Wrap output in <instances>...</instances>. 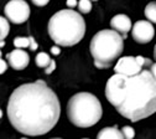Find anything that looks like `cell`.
<instances>
[{
	"instance_id": "9",
	"label": "cell",
	"mask_w": 156,
	"mask_h": 139,
	"mask_svg": "<svg viewBox=\"0 0 156 139\" xmlns=\"http://www.w3.org/2000/svg\"><path fill=\"white\" fill-rule=\"evenodd\" d=\"M6 58H8L10 66L16 71H21V70L26 68L30 62L29 53L23 49H16V50L11 51L10 53H8Z\"/></svg>"
},
{
	"instance_id": "4",
	"label": "cell",
	"mask_w": 156,
	"mask_h": 139,
	"mask_svg": "<svg viewBox=\"0 0 156 139\" xmlns=\"http://www.w3.org/2000/svg\"><path fill=\"white\" fill-rule=\"evenodd\" d=\"M103 111L99 99L88 92H80L71 97L67 104V115L72 124L88 128L99 122Z\"/></svg>"
},
{
	"instance_id": "18",
	"label": "cell",
	"mask_w": 156,
	"mask_h": 139,
	"mask_svg": "<svg viewBox=\"0 0 156 139\" xmlns=\"http://www.w3.org/2000/svg\"><path fill=\"white\" fill-rule=\"evenodd\" d=\"M55 70H56V62H55L53 60H52L51 64H50V65H48V66L45 68V73H46V75H51V73H52Z\"/></svg>"
},
{
	"instance_id": "30",
	"label": "cell",
	"mask_w": 156,
	"mask_h": 139,
	"mask_svg": "<svg viewBox=\"0 0 156 139\" xmlns=\"http://www.w3.org/2000/svg\"><path fill=\"white\" fill-rule=\"evenodd\" d=\"M83 139H88V138H83Z\"/></svg>"
},
{
	"instance_id": "12",
	"label": "cell",
	"mask_w": 156,
	"mask_h": 139,
	"mask_svg": "<svg viewBox=\"0 0 156 139\" xmlns=\"http://www.w3.org/2000/svg\"><path fill=\"white\" fill-rule=\"evenodd\" d=\"M35 61H36V65L38 67H41V68H46L50 64H51V57L48 56V53L46 52H38L36 55V58H35Z\"/></svg>"
},
{
	"instance_id": "27",
	"label": "cell",
	"mask_w": 156,
	"mask_h": 139,
	"mask_svg": "<svg viewBox=\"0 0 156 139\" xmlns=\"http://www.w3.org/2000/svg\"><path fill=\"white\" fill-rule=\"evenodd\" d=\"M2 115H3V112H2V109H0V118H2Z\"/></svg>"
},
{
	"instance_id": "3",
	"label": "cell",
	"mask_w": 156,
	"mask_h": 139,
	"mask_svg": "<svg viewBox=\"0 0 156 139\" xmlns=\"http://www.w3.org/2000/svg\"><path fill=\"white\" fill-rule=\"evenodd\" d=\"M86 23L80 13L71 9L60 10L48 21V35L60 46H73L83 38Z\"/></svg>"
},
{
	"instance_id": "19",
	"label": "cell",
	"mask_w": 156,
	"mask_h": 139,
	"mask_svg": "<svg viewBox=\"0 0 156 139\" xmlns=\"http://www.w3.org/2000/svg\"><path fill=\"white\" fill-rule=\"evenodd\" d=\"M31 2L36 5V6H45L48 4L50 0H31Z\"/></svg>"
},
{
	"instance_id": "6",
	"label": "cell",
	"mask_w": 156,
	"mask_h": 139,
	"mask_svg": "<svg viewBox=\"0 0 156 139\" xmlns=\"http://www.w3.org/2000/svg\"><path fill=\"white\" fill-rule=\"evenodd\" d=\"M152 62L149 58H145L143 56H124L120 60H118L114 71L118 75H123L126 77H131L140 73L144 68H150Z\"/></svg>"
},
{
	"instance_id": "31",
	"label": "cell",
	"mask_w": 156,
	"mask_h": 139,
	"mask_svg": "<svg viewBox=\"0 0 156 139\" xmlns=\"http://www.w3.org/2000/svg\"><path fill=\"white\" fill-rule=\"evenodd\" d=\"M23 139H26V138H23Z\"/></svg>"
},
{
	"instance_id": "13",
	"label": "cell",
	"mask_w": 156,
	"mask_h": 139,
	"mask_svg": "<svg viewBox=\"0 0 156 139\" xmlns=\"http://www.w3.org/2000/svg\"><path fill=\"white\" fill-rule=\"evenodd\" d=\"M145 16L147 20H150V23L156 24V2L149 3L145 8Z\"/></svg>"
},
{
	"instance_id": "25",
	"label": "cell",
	"mask_w": 156,
	"mask_h": 139,
	"mask_svg": "<svg viewBox=\"0 0 156 139\" xmlns=\"http://www.w3.org/2000/svg\"><path fill=\"white\" fill-rule=\"evenodd\" d=\"M154 58L156 60V45H155V47H154Z\"/></svg>"
},
{
	"instance_id": "32",
	"label": "cell",
	"mask_w": 156,
	"mask_h": 139,
	"mask_svg": "<svg viewBox=\"0 0 156 139\" xmlns=\"http://www.w3.org/2000/svg\"><path fill=\"white\" fill-rule=\"evenodd\" d=\"M94 2H97V0H94Z\"/></svg>"
},
{
	"instance_id": "8",
	"label": "cell",
	"mask_w": 156,
	"mask_h": 139,
	"mask_svg": "<svg viewBox=\"0 0 156 139\" xmlns=\"http://www.w3.org/2000/svg\"><path fill=\"white\" fill-rule=\"evenodd\" d=\"M131 35H133V38L138 44H147L154 38L155 29L150 21L139 20L131 27Z\"/></svg>"
},
{
	"instance_id": "10",
	"label": "cell",
	"mask_w": 156,
	"mask_h": 139,
	"mask_svg": "<svg viewBox=\"0 0 156 139\" xmlns=\"http://www.w3.org/2000/svg\"><path fill=\"white\" fill-rule=\"evenodd\" d=\"M110 26L114 31L123 34V38H125L126 34L131 30V20L124 14H118L110 20Z\"/></svg>"
},
{
	"instance_id": "5",
	"label": "cell",
	"mask_w": 156,
	"mask_h": 139,
	"mask_svg": "<svg viewBox=\"0 0 156 139\" xmlns=\"http://www.w3.org/2000/svg\"><path fill=\"white\" fill-rule=\"evenodd\" d=\"M123 36L114 30H101L90 41V53L98 68H108L120 56L124 49Z\"/></svg>"
},
{
	"instance_id": "1",
	"label": "cell",
	"mask_w": 156,
	"mask_h": 139,
	"mask_svg": "<svg viewBox=\"0 0 156 139\" xmlns=\"http://www.w3.org/2000/svg\"><path fill=\"white\" fill-rule=\"evenodd\" d=\"M61 104L56 93L41 79L19 86L8 102L11 126L25 135L48 133L58 122Z\"/></svg>"
},
{
	"instance_id": "28",
	"label": "cell",
	"mask_w": 156,
	"mask_h": 139,
	"mask_svg": "<svg viewBox=\"0 0 156 139\" xmlns=\"http://www.w3.org/2000/svg\"><path fill=\"white\" fill-rule=\"evenodd\" d=\"M0 58H2V50H0Z\"/></svg>"
},
{
	"instance_id": "7",
	"label": "cell",
	"mask_w": 156,
	"mask_h": 139,
	"mask_svg": "<svg viewBox=\"0 0 156 139\" xmlns=\"http://www.w3.org/2000/svg\"><path fill=\"white\" fill-rule=\"evenodd\" d=\"M5 16L14 24H23L30 16V6L25 0H10L4 8Z\"/></svg>"
},
{
	"instance_id": "14",
	"label": "cell",
	"mask_w": 156,
	"mask_h": 139,
	"mask_svg": "<svg viewBox=\"0 0 156 139\" xmlns=\"http://www.w3.org/2000/svg\"><path fill=\"white\" fill-rule=\"evenodd\" d=\"M9 31H10V25H9V21L0 16V41H4L5 37L9 35Z\"/></svg>"
},
{
	"instance_id": "11",
	"label": "cell",
	"mask_w": 156,
	"mask_h": 139,
	"mask_svg": "<svg viewBox=\"0 0 156 139\" xmlns=\"http://www.w3.org/2000/svg\"><path fill=\"white\" fill-rule=\"evenodd\" d=\"M97 139H124V135L122 133V130L118 129V127H107L103 128L98 135Z\"/></svg>"
},
{
	"instance_id": "2",
	"label": "cell",
	"mask_w": 156,
	"mask_h": 139,
	"mask_svg": "<svg viewBox=\"0 0 156 139\" xmlns=\"http://www.w3.org/2000/svg\"><path fill=\"white\" fill-rule=\"evenodd\" d=\"M105 97L123 117L138 122L156 112V79L149 68L131 77L115 73L107 82Z\"/></svg>"
},
{
	"instance_id": "26",
	"label": "cell",
	"mask_w": 156,
	"mask_h": 139,
	"mask_svg": "<svg viewBox=\"0 0 156 139\" xmlns=\"http://www.w3.org/2000/svg\"><path fill=\"white\" fill-rule=\"evenodd\" d=\"M4 44H5L4 41H0V47H2V46H4Z\"/></svg>"
},
{
	"instance_id": "29",
	"label": "cell",
	"mask_w": 156,
	"mask_h": 139,
	"mask_svg": "<svg viewBox=\"0 0 156 139\" xmlns=\"http://www.w3.org/2000/svg\"><path fill=\"white\" fill-rule=\"evenodd\" d=\"M52 139H61V138H52Z\"/></svg>"
},
{
	"instance_id": "22",
	"label": "cell",
	"mask_w": 156,
	"mask_h": 139,
	"mask_svg": "<svg viewBox=\"0 0 156 139\" xmlns=\"http://www.w3.org/2000/svg\"><path fill=\"white\" fill-rule=\"evenodd\" d=\"M77 5H78L77 0H67V6H68V8L73 9V8H76Z\"/></svg>"
},
{
	"instance_id": "23",
	"label": "cell",
	"mask_w": 156,
	"mask_h": 139,
	"mask_svg": "<svg viewBox=\"0 0 156 139\" xmlns=\"http://www.w3.org/2000/svg\"><path fill=\"white\" fill-rule=\"evenodd\" d=\"M51 53H53V55H60L61 53V50H60V47H58V46H52L51 47Z\"/></svg>"
},
{
	"instance_id": "24",
	"label": "cell",
	"mask_w": 156,
	"mask_h": 139,
	"mask_svg": "<svg viewBox=\"0 0 156 139\" xmlns=\"http://www.w3.org/2000/svg\"><path fill=\"white\" fill-rule=\"evenodd\" d=\"M149 70H150L151 75L154 76V78L156 79V62H155V64H152V65L150 66V68H149Z\"/></svg>"
},
{
	"instance_id": "16",
	"label": "cell",
	"mask_w": 156,
	"mask_h": 139,
	"mask_svg": "<svg viewBox=\"0 0 156 139\" xmlns=\"http://www.w3.org/2000/svg\"><path fill=\"white\" fill-rule=\"evenodd\" d=\"M78 9L82 14H88L92 10V3L90 0H80L78 3Z\"/></svg>"
},
{
	"instance_id": "20",
	"label": "cell",
	"mask_w": 156,
	"mask_h": 139,
	"mask_svg": "<svg viewBox=\"0 0 156 139\" xmlns=\"http://www.w3.org/2000/svg\"><path fill=\"white\" fill-rule=\"evenodd\" d=\"M6 70H8V65H6V62L4 61V60L0 58V75H3Z\"/></svg>"
},
{
	"instance_id": "15",
	"label": "cell",
	"mask_w": 156,
	"mask_h": 139,
	"mask_svg": "<svg viewBox=\"0 0 156 139\" xmlns=\"http://www.w3.org/2000/svg\"><path fill=\"white\" fill-rule=\"evenodd\" d=\"M14 46L16 49H27L30 47V37L17 36L14 38Z\"/></svg>"
},
{
	"instance_id": "17",
	"label": "cell",
	"mask_w": 156,
	"mask_h": 139,
	"mask_svg": "<svg viewBox=\"0 0 156 139\" xmlns=\"http://www.w3.org/2000/svg\"><path fill=\"white\" fill-rule=\"evenodd\" d=\"M122 133H123V135H124V139H134V137H135L134 129H133L131 127H129V126L123 127V128H122Z\"/></svg>"
},
{
	"instance_id": "21",
	"label": "cell",
	"mask_w": 156,
	"mask_h": 139,
	"mask_svg": "<svg viewBox=\"0 0 156 139\" xmlns=\"http://www.w3.org/2000/svg\"><path fill=\"white\" fill-rule=\"evenodd\" d=\"M30 37V50H32V51H35V50H37V42L35 41V38L32 37V36H29Z\"/></svg>"
}]
</instances>
